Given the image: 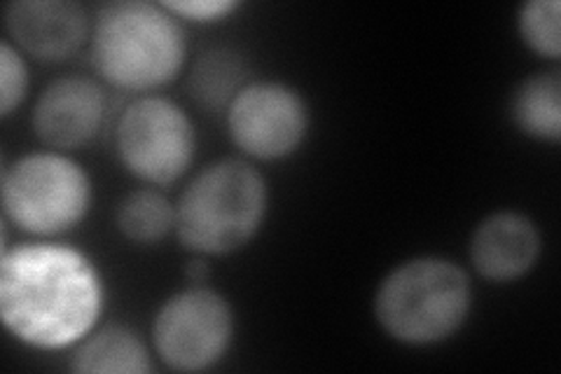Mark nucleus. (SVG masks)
<instances>
[{
    "instance_id": "1",
    "label": "nucleus",
    "mask_w": 561,
    "mask_h": 374,
    "mask_svg": "<svg viewBox=\"0 0 561 374\" xmlns=\"http://www.w3.org/2000/svg\"><path fill=\"white\" fill-rule=\"evenodd\" d=\"M101 309V276L80 251L55 243H24L3 251L0 314L22 342L66 349L94 328Z\"/></svg>"
},
{
    "instance_id": "2",
    "label": "nucleus",
    "mask_w": 561,
    "mask_h": 374,
    "mask_svg": "<svg viewBox=\"0 0 561 374\" xmlns=\"http://www.w3.org/2000/svg\"><path fill=\"white\" fill-rule=\"evenodd\" d=\"M185 52L179 16L164 5L122 0L96 14L92 64L103 80L127 92H148L175 80Z\"/></svg>"
},
{
    "instance_id": "3",
    "label": "nucleus",
    "mask_w": 561,
    "mask_h": 374,
    "mask_svg": "<svg viewBox=\"0 0 561 374\" xmlns=\"http://www.w3.org/2000/svg\"><path fill=\"white\" fill-rule=\"evenodd\" d=\"M267 202V183L255 167L241 159H220L183 190L173 229L192 253H234L257 235Z\"/></svg>"
},
{
    "instance_id": "4",
    "label": "nucleus",
    "mask_w": 561,
    "mask_h": 374,
    "mask_svg": "<svg viewBox=\"0 0 561 374\" xmlns=\"http://www.w3.org/2000/svg\"><path fill=\"white\" fill-rule=\"evenodd\" d=\"M470 279L447 258H414L383 276L375 295V314L396 342L426 347L445 342L470 311Z\"/></svg>"
},
{
    "instance_id": "5",
    "label": "nucleus",
    "mask_w": 561,
    "mask_h": 374,
    "mask_svg": "<svg viewBox=\"0 0 561 374\" xmlns=\"http://www.w3.org/2000/svg\"><path fill=\"white\" fill-rule=\"evenodd\" d=\"M92 206V181L70 157L35 152L5 169V220L28 235L51 237L78 227Z\"/></svg>"
},
{
    "instance_id": "6",
    "label": "nucleus",
    "mask_w": 561,
    "mask_h": 374,
    "mask_svg": "<svg viewBox=\"0 0 561 374\" xmlns=\"http://www.w3.org/2000/svg\"><path fill=\"white\" fill-rule=\"evenodd\" d=\"M115 148L119 162L140 181L169 185L190 169L197 134L181 105L162 97H144L119 115Z\"/></svg>"
},
{
    "instance_id": "7",
    "label": "nucleus",
    "mask_w": 561,
    "mask_h": 374,
    "mask_svg": "<svg viewBox=\"0 0 561 374\" xmlns=\"http://www.w3.org/2000/svg\"><path fill=\"white\" fill-rule=\"evenodd\" d=\"M234 314L220 293L195 286L169 297L154 316L152 342L162 363L179 372L214 367L230 349Z\"/></svg>"
},
{
    "instance_id": "8",
    "label": "nucleus",
    "mask_w": 561,
    "mask_h": 374,
    "mask_svg": "<svg viewBox=\"0 0 561 374\" xmlns=\"http://www.w3.org/2000/svg\"><path fill=\"white\" fill-rule=\"evenodd\" d=\"M234 146L257 159L288 157L309 129L305 97L284 82H251L227 105Z\"/></svg>"
},
{
    "instance_id": "9",
    "label": "nucleus",
    "mask_w": 561,
    "mask_h": 374,
    "mask_svg": "<svg viewBox=\"0 0 561 374\" xmlns=\"http://www.w3.org/2000/svg\"><path fill=\"white\" fill-rule=\"evenodd\" d=\"M103 115V89L90 78L66 76L45 87L33 109V129L49 148L76 150L99 134Z\"/></svg>"
},
{
    "instance_id": "10",
    "label": "nucleus",
    "mask_w": 561,
    "mask_h": 374,
    "mask_svg": "<svg viewBox=\"0 0 561 374\" xmlns=\"http://www.w3.org/2000/svg\"><path fill=\"white\" fill-rule=\"evenodd\" d=\"M10 38L41 61H64L76 55L90 33V16L73 0H16L5 10Z\"/></svg>"
},
{
    "instance_id": "11",
    "label": "nucleus",
    "mask_w": 561,
    "mask_h": 374,
    "mask_svg": "<svg viewBox=\"0 0 561 374\" xmlns=\"http://www.w3.org/2000/svg\"><path fill=\"white\" fill-rule=\"evenodd\" d=\"M540 256V235L531 218L499 211L484 218L470 239V260L478 274L507 283L524 276Z\"/></svg>"
},
{
    "instance_id": "12",
    "label": "nucleus",
    "mask_w": 561,
    "mask_h": 374,
    "mask_svg": "<svg viewBox=\"0 0 561 374\" xmlns=\"http://www.w3.org/2000/svg\"><path fill=\"white\" fill-rule=\"evenodd\" d=\"M70 370L82 374H148V349L127 326H105L84 340L70 359Z\"/></svg>"
},
{
    "instance_id": "13",
    "label": "nucleus",
    "mask_w": 561,
    "mask_h": 374,
    "mask_svg": "<svg viewBox=\"0 0 561 374\" xmlns=\"http://www.w3.org/2000/svg\"><path fill=\"white\" fill-rule=\"evenodd\" d=\"M515 127L536 140L559 144L561 138V73L548 70L526 78L513 94Z\"/></svg>"
},
{
    "instance_id": "14",
    "label": "nucleus",
    "mask_w": 561,
    "mask_h": 374,
    "mask_svg": "<svg viewBox=\"0 0 561 374\" xmlns=\"http://www.w3.org/2000/svg\"><path fill=\"white\" fill-rule=\"evenodd\" d=\"M122 237L134 243H157L175 227V206L152 188L134 190L115 213Z\"/></svg>"
},
{
    "instance_id": "15",
    "label": "nucleus",
    "mask_w": 561,
    "mask_h": 374,
    "mask_svg": "<svg viewBox=\"0 0 561 374\" xmlns=\"http://www.w3.org/2000/svg\"><path fill=\"white\" fill-rule=\"evenodd\" d=\"M245 66L239 55L230 49H210L197 59L190 76V89L206 109H220L230 105L232 99L241 92V80Z\"/></svg>"
},
{
    "instance_id": "16",
    "label": "nucleus",
    "mask_w": 561,
    "mask_h": 374,
    "mask_svg": "<svg viewBox=\"0 0 561 374\" xmlns=\"http://www.w3.org/2000/svg\"><path fill=\"white\" fill-rule=\"evenodd\" d=\"M559 0H531L517 12V29L522 41L529 45L536 55L552 61L561 55V33H559Z\"/></svg>"
},
{
    "instance_id": "17",
    "label": "nucleus",
    "mask_w": 561,
    "mask_h": 374,
    "mask_svg": "<svg viewBox=\"0 0 561 374\" xmlns=\"http://www.w3.org/2000/svg\"><path fill=\"white\" fill-rule=\"evenodd\" d=\"M28 92V68L8 41L0 45V113L8 117Z\"/></svg>"
},
{
    "instance_id": "18",
    "label": "nucleus",
    "mask_w": 561,
    "mask_h": 374,
    "mask_svg": "<svg viewBox=\"0 0 561 374\" xmlns=\"http://www.w3.org/2000/svg\"><path fill=\"white\" fill-rule=\"evenodd\" d=\"M162 5L173 16L190 22H218L239 8L234 0H169V3Z\"/></svg>"
},
{
    "instance_id": "19",
    "label": "nucleus",
    "mask_w": 561,
    "mask_h": 374,
    "mask_svg": "<svg viewBox=\"0 0 561 374\" xmlns=\"http://www.w3.org/2000/svg\"><path fill=\"white\" fill-rule=\"evenodd\" d=\"M185 274H187L190 281L202 283V281H206V276H208V264H206L204 260H192V262H187V267H185Z\"/></svg>"
}]
</instances>
